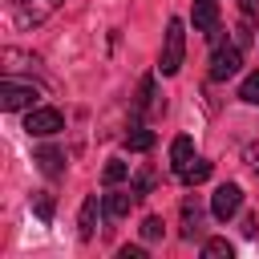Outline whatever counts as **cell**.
<instances>
[{"label":"cell","instance_id":"e0dca14e","mask_svg":"<svg viewBox=\"0 0 259 259\" xmlns=\"http://www.w3.org/2000/svg\"><path fill=\"white\" fill-rule=\"evenodd\" d=\"M125 174H130V166L113 158V162H105V170H101V182H105V186H117V182H121Z\"/></svg>","mask_w":259,"mask_h":259},{"label":"cell","instance_id":"277c9868","mask_svg":"<svg viewBox=\"0 0 259 259\" xmlns=\"http://www.w3.org/2000/svg\"><path fill=\"white\" fill-rule=\"evenodd\" d=\"M24 130H28L32 138H49V134L65 130V117H61V109H53V105H40V109H28V117H24Z\"/></svg>","mask_w":259,"mask_h":259},{"label":"cell","instance_id":"4fadbf2b","mask_svg":"<svg viewBox=\"0 0 259 259\" xmlns=\"http://www.w3.org/2000/svg\"><path fill=\"white\" fill-rule=\"evenodd\" d=\"M125 146H130V150H138V154H142V150H150V146H154V134H150V130H146V125H134V130H130V134H125Z\"/></svg>","mask_w":259,"mask_h":259},{"label":"cell","instance_id":"ac0fdd59","mask_svg":"<svg viewBox=\"0 0 259 259\" xmlns=\"http://www.w3.org/2000/svg\"><path fill=\"white\" fill-rule=\"evenodd\" d=\"M142 239H146V243H154V239H162V219H158V214H150V219L142 223Z\"/></svg>","mask_w":259,"mask_h":259},{"label":"cell","instance_id":"603a6c76","mask_svg":"<svg viewBox=\"0 0 259 259\" xmlns=\"http://www.w3.org/2000/svg\"><path fill=\"white\" fill-rule=\"evenodd\" d=\"M121 259H146L142 247H121Z\"/></svg>","mask_w":259,"mask_h":259},{"label":"cell","instance_id":"9a60e30c","mask_svg":"<svg viewBox=\"0 0 259 259\" xmlns=\"http://www.w3.org/2000/svg\"><path fill=\"white\" fill-rule=\"evenodd\" d=\"M202 255H206V259H231L235 247H231L227 239H206V243H202Z\"/></svg>","mask_w":259,"mask_h":259},{"label":"cell","instance_id":"30bf717a","mask_svg":"<svg viewBox=\"0 0 259 259\" xmlns=\"http://www.w3.org/2000/svg\"><path fill=\"white\" fill-rule=\"evenodd\" d=\"M190 162H194V142H190V138L182 134V138H174V142H170V166H174V170L182 174V170H186Z\"/></svg>","mask_w":259,"mask_h":259},{"label":"cell","instance_id":"5bb4252c","mask_svg":"<svg viewBox=\"0 0 259 259\" xmlns=\"http://www.w3.org/2000/svg\"><path fill=\"white\" fill-rule=\"evenodd\" d=\"M210 178V162H202V158H194L186 170H182V182H190V186H198V182H206Z\"/></svg>","mask_w":259,"mask_h":259},{"label":"cell","instance_id":"7402d4cb","mask_svg":"<svg viewBox=\"0 0 259 259\" xmlns=\"http://www.w3.org/2000/svg\"><path fill=\"white\" fill-rule=\"evenodd\" d=\"M255 231H259V219H255V214H247V219H243V235H247V239H255Z\"/></svg>","mask_w":259,"mask_h":259},{"label":"cell","instance_id":"52a82bcc","mask_svg":"<svg viewBox=\"0 0 259 259\" xmlns=\"http://www.w3.org/2000/svg\"><path fill=\"white\" fill-rule=\"evenodd\" d=\"M190 20H194V28H198V32H206V36L219 45V0H194Z\"/></svg>","mask_w":259,"mask_h":259},{"label":"cell","instance_id":"7a4b0ae2","mask_svg":"<svg viewBox=\"0 0 259 259\" xmlns=\"http://www.w3.org/2000/svg\"><path fill=\"white\" fill-rule=\"evenodd\" d=\"M57 8H61V0H8V20H12V28H36Z\"/></svg>","mask_w":259,"mask_h":259},{"label":"cell","instance_id":"9c48e42d","mask_svg":"<svg viewBox=\"0 0 259 259\" xmlns=\"http://www.w3.org/2000/svg\"><path fill=\"white\" fill-rule=\"evenodd\" d=\"M134 202H138L134 190H113V194H105V219H125Z\"/></svg>","mask_w":259,"mask_h":259},{"label":"cell","instance_id":"ba28073f","mask_svg":"<svg viewBox=\"0 0 259 259\" xmlns=\"http://www.w3.org/2000/svg\"><path fill=\"white\" fill-rule=\"evenodd\" d=\"M202 235V206L198 198H186L182 202V239H198Z\"/></svg>","mask_w":259,"mask_h":259},{"label":"cell","instance_id":"44dd1931","mask_svg":"<svg viewBox=\"0 0 259 259\" xmlns=\"http://www.w3.org/2000/svg\"><path fill=\"white\" fill-rule=\"evenodd\" d=\"M235 45H239V49H243V45H251V24H247V20L235 28Z\"/></svg>","mask_w":259,"mask_h":259},{"label":"cell","instance_id":"cb8c5ba5","mask_svg":"<svg viewBox=\"0 0 259 259\" xmlns=\"http://www.w3.org/2000/svg\"><path fill=\"white\" fill-rule=\"evenodd\" d=\"M259 12V0H243V16H255Z\"/></svg>","mask_w":259,"mask_h":259},{"label":"cell","instance_id":"2e32d148","mask_svg":"<svg viewBox=\"0 0 259 259\" xmlns=\"http://www.w3.org/2000/svg\"><path fill=\"white\" fill-rule=\"evenodd\" d=\"M239 97H243L247 105H259V69L243 77V85H239Z\"/></svg>","mask_w":259,"mask_h":259},{"label":"cell","instance_id":"8992f818","mask_svg":"<svg viewBox=\"0 0 259 259\" xmlns=\"http://www.w3.org/2000/svg\"><path fill=\"white\" fill-rule=\"evenodd\" d=\"M239 206H243V190H239L235 182H223V186L210 194V214H214L219 223H227V219H231Z\"/></svg>","mask_w":259,"mask_h":259},{"label":"cell","instance_id":"6da1fadb","mask_svg":"<svg viewBox=\"0 0 259 259\" xmlns=\"http://www.w3.org/2000/svg\"><path fill=\"white\" fill-rule=\"evenodd\" d=\"M182 57H186V28H182V20L174 16V20L166 24V40H162L158 73H162V77H174V73L182 69Z\"/></svg>","mask_w":259,"mask_h":259},{"label":"cell","instance_id":"5b68a950","mask_svg":"<svg viewBox=\"0 0 259 259\" xmlns=\"http://www.w3.org/2000/svg\"><path fill=\"white\" fill-rule=\"evenodd\" d=\"M36 101V89L32 85H20V81H0V109L16 113V109H32Z\"/></svg>","mask_w":259,"mask_h":259},{"label":"cell","instance_id":"3957f363","mask_svg":"<svg viewBox=\"0 0 259 259\" xmlns=\"http://www.w3.org/2000/svg\"><path fill=\"white\" fill-rule=\"evenodd\" d=\"M243 65V49L239 45H214V57H210V81H227L235 77Z\"/></svg>","mask_w":259,"mask_h":259},{"label":"cell","instance_id":"ffe728a7","mask_svg":"<svg viewBox=\"0 0 259 259\" xmlns=\"http://www.w3.org/2000/svg\"><path fill=\"white\" fill-rule=\"evenodd\" d=\"M150 186H154V174H150V170H142V174L134 178V194L142 198V194H150Z\"/></svg>","mask_w":259,"mask_h":259},{"label":"cell","instance_id":"8fae6325","mask_svg":"<svg viewBox=\"0 0 259 259\" xmlns=\"http://www.w3.org/2000/svg\"><path fill=\"white\" fill-rule=\"evenodd\" d=\"M36 162H40V170H45L49 178H61V170H65V154H61L57 146H40V150H36Z\"/></svg>","mask_w":259,"mask_h":259},{"label":"cell","instance_id":"d6986e66","mask_svg":"<svg viewBox=\"0 0 259 259\" xmlns=\"http://www.w3.org/2000/svg\"><path fill=\"white\" fill-rule=\"evenodd\" d=\"M32 210L49 223V219H53V198H49V194H36V198H32Z\"/></svg>","mask_w":259,"mask_h":259},{"label":"cell","instance_id":"7c38bea8","mask_svg":"<svg viewBox=\"0 0 259 259\" xmlns=\"http://www.w3.org/2000/svg\"><path fill=\"white\" fill-rule=\"evenodd\" d=\"M93 231H97V198L89 194L81 202V214H77V235L81 239H93Z\"/></svg>","mask_w":259,"mask_h":259}]
</instances>
